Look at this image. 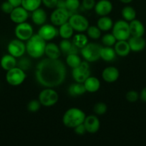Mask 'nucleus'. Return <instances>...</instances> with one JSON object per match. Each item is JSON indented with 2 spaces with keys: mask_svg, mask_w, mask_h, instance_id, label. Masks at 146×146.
Masks as SVG:
<instances>
[{
  "mask_svg": "<svg viewBox=\"0 0 146 146\" xmlns=\"http://www.w3.org/2000/svg\"><path fill=\"white\" fill-rule=\"evenodd\" d=\"M80 5H81V3L80 0H65L66 9L70 12L78 9Z\"/></svg>",
  "mask_w": 146,
  "mask_h": 146,
  "instance_id": "obj_36",
  "label": "nucleus"
},
{
  "mask_svg": "<svg viewBox=\"0 0 146 146\" xmlns=\"http://www.w3.org/2000/svg\"><path fill=\"white\" fill-rule=\"evenodd\" d=\"M86 115L83 111L77 108H71L67 110L62 117V123L64 126L74 128L83 123Z\"/></svg>",
  "mask_w": 146,
  "mask_h": 146,
  "instance_id": "obj_3",
  "label": "nucleus"
},
{
  "mask_svg": "<svg viewBox=\"0 0 146 146\" xmlns=\"http://www.w3.org/2000/svg\"><path fill=\"white\" fill-rule=\"evenodd\" d=\"M9 17L12 22L17 24H21L25 22L27 20L29 17V11L21 6L14 7L12 11L9 14Z\"/></svg>",
  "mask_w": 146,
  "mask_h": 146,
  "instance_id": "obj_14",
  "label": "nucleus"
},
{
  "mask_svg": "<svg viewBox=\"0 0 146 146\" xmlns=\"http://www.w3.org/2000/svg\"><path fill=\"white\" fill-rule=\"evenodd\" d=\"M14 34L18 39L21 41H27L34 34V29L30 24L25 22L18 24L14 29Z\"/></svg>",
  "mask_w": 146,
  "mask_h": 146,
  "instance_id": "obj_11",
  "label": "nucleus"
},
{
  "mask_svg": "<svg viewBox=\"0 0 146 146\" xmlns=\"http://www.w3.org/2000/svg\"><path fill=\"white\" fill-rule=\"evenodd\" d=\"M73 129H74V133L78 135H84V134L87 133L85 127H84V123H82L80 124V125H77V126H76L75 128H74Z\"/></svg>",
  "mask_w": 146,
  "mask_h": 146,
  "instance_id": "obj_44",
  "label": "nucleus"
},
{
  "mask_svg": "<svg viewBox=\"0 0 146 146\" xmlns=\"http://www.w3.org/2000/svg\"><path fill=\"white\" fill-rule=\"evenodd\" d=\"M120 2L123 3V4H130L131 3L133 0H119Z\"/></svg>",
  "mask_w": 146,
  "mask_h": 146,
  "instance_id": "obj_48",
  "label": "nucleus"
},
{
  "mask_svg": "<svg viewBox=\"0 0 146 146\" xmlns=\"http://www.w3.org/2000/svg\"><path fill=\"white\" fill-rule=\"evenodd\" d=\"M125 98L128 102L135 103L140 98V94H138V92L135 91H129L126 94Z\"/></svg>",
  "mask_w": 146,
  "mask_h": 146,
  "instance_id": "obj_39",
  "label": "nucleus"
},
{
  "mask_svg": "<svg viewBox=\"0 0 146 146\" xmlns=\"http://www.w3.org/2000/svg\"><path fill=\"white\" fill-rule=\"evenodd\" d=\"M0 66L5 71H9L17 66V58L9 54H5L0 60Z\"/></svg>",
  "mask_w": 146,
  "mask_h": 146,
  "instance_id": "obj_23",
  "label": "nucleus"
},
{
  "mask_svg": "<svg viewBox=\"0 0 146 146\" xmlns=\"http://www.w3.org/2000/svg\"><path fill=\"white\" fill-rule=\"evenodd\" d=\"M122 17H123V19L127 21V22L133 21L135 19H136V15L137 13L135 9L133 7L130 6H125L123 8L121 11Z\"/></svg>",
  "mask_w": 146,
  "mask_h": 146,
  "instance_id": "obj_29",
  "label": "nucleus"
},
{
  "mask_svg": "<svg viewBox=\"0 0 146 146\" xmlns=\"http://www.w3.org/2000/svg\"><path fill=\"white\" fill-rule=\"evenodd\" d=\"M120 77V71L116 67L109 66L102 72V78L107 83H114Z\"/></svg>",
  "mask_w": 146,
  "mask_h": 146,
  "instance_id": "obj_18",
  "label": "nucleus"
},
{
  "mask_svg": "<svg viewBox=\"0 0 146 146\" xmlns=\"http://www.w3.org/2000/svg\"><path fill=\"white\" fill-rule=\"evenodd\" d=\"M8 54H11L15 58H20L26 52V44L21 40L13 39L7 45Z\"/></svg>",
  "mask_w": 146,
  "mask_h": 146,
  "instance_id": "obj_12",
  "label": "nucleus"
},
{
  "mask_svg": "<svg viewBox=\"0 0 146 146\" xmlns=\"http://www.w3.org/2000/svg\"><path fill=\"white\" fill-rule=\"evenodd\" d=\"M41 104L39 100H31L27 106V108L29 112L36 113L41 108Z\"/></svg>",
  "mask_w": 146,
  "mask_h": 146,
  "instance_id": "obj_37",
  "label": "nucleus"
},
{
  "mask_svg": "<svg viewBox=\"0 0 146 146\" xmlns=\"http://www.w3.org/2000/svg\"><path fill=\"white\" fill-rule=\"evenodd\" d=\"M14 7H19L21 5V0H7Z\"/></svg>",
  "mask_w": 146,
  "mask_h": 146,
  "instance_id": "obj_46",
  "label": "nucleus"
},
{
  "mask_svg": "<svg viewBox=\"0 0 146 146\" xmlns=\"http://www.w3.org/2000/svg\"><path fill=\"white\" fill-rule=\"evenodd\" d=\"M38 100L43 106L51 107L58 102L59 95L52 88H46L40 93Z\"/></svg>",
  "mask_w": 146,
  "mask_h": 146,
  "instance_id": "obj_7",
  "label": "nucleus"
},
{
  "mask_svg": "<svg viewBox=\"0 0 146 146\" xmlns=\"http://www.w3.org/2000/svg\"><path fill=\"white\" fill-rule=\"evenodd\" d=\"M114 49L116 54L120 57H126L129 55L131 50L127 40L117 41L114 45Z\"/></svg>",
  "mask_w": 146,
  "mask_h": 146,
  "instance_id": "obj_20",
  "label": "nucleus"
},
{
  "mask_svg": "<svg viewBox=\"0 0 146 146\" xmlns=\"http://www.w3.org/2000/svg\"><path fill=\"white\" fill-rule=\"evenodd\" d=\"M27 74L24 70L18 66H16L7 71L6 81L12 86H18L22 84L25 81Z\"/></svg>",
  "mask_w": 146,
  "mask_h": 146,
  "instance_id": "obj_6",
  "label": "nucleus"
},
{
  "mask_svg": "<svg viewBox=\"0 0 146 146\" xmlns=\"http://www.w3.org/2000/svg\"><path fill=\"white\" fill-rule=\"evenodd\" d=\"M30 66H31V62H30L29 60L27 59V58H23L20 59L19 62H17V66L19 67V68H21V69L25 71L26 70L29 68Z\"/></svg>",
  "mask_w": 146,
  "mask_h": 146,
  "instance_id": "obj_40",
  "label": "nucleus"
},
{
  "mask_svg": "<svg viewBox=\"0 0 146 146\" xmlns=\"http://www.w3.org/2000/svg\"><path fill=\"white\" fill-rule=\"evenodd\" d=\"M113 6L110 0H99L94 7V11L100 17L107 16L113 11Z\"/></svg>",
  "mask_w": 146,
  "mask_h": 146,
  "instance_id": "obj_15",
  "label": "nucleus"
},
{
  "mask_svg": "<svg viewBox=\"0 0 146 146\" xmlns=\"http://www.w3.org/2000/svg\"><path fill=\"white\" fill-rule=\"evenodd\" d=\"M57 8H66L65 0H58L57 4Z\"/></svg>",
  "mask_w": 146,
  "mask_h": 146,
  "instance_id": "obj_47",
  "label": "nucleus"
},
{
  "mask_svg": "<svg viewBox=\"0 0 146 146\" xmlns=\"http://www.w3.org/2000/svg\"><path fill=\"white\" fill-rule=\"evenodd\" d=\"M107 111V106L104 103H97L93 107V111L96 115H102L106 113Z\"/></svg>",
  "mask_w": 146,
  "mask_h": 146,
  "instance_id": "obj_35",
  "label": "nucleus"
},
{
  "mask_svg": "<svg viewBox=\"0 0 146 146\" xmlns=\"http://www.w3.org/2000/svg\"><path fill=\"white\" fill-rule=\"evenodd\" d=\"M68 22L72 27L74 31L79 33H82L87 31V28L90 26L87 19L79 14H74L70 16Z\"/></svg>",
  "mask_w": 146,
  "mask_h": 146,
  "instance_id": "obj_9",
  "label": "nucleus"
},
{
  "mask_svg": "<svg viewBox=\"0 0 146 146\" xmlns=\"http://www.w3.org/2000/svg\"><path fill=\"white\" fill-rule=\"evenodd\" d=\"M37 34L46 41L54 39L59 34L58 29L53 24H43L39 29Z\"/></svg>",
  "mask_w": 146,
  "mask_h": 146,
  "instance_id": "obj_13",
  "label": "nucleus"
},
{
  "mask_svg": "<svg viewBox=\"0 0 146 146\" xmlns=\"http://www.w3.org/2000/svg\"><path fill=\"white\" fill-rule=\"evenodd\" d=\"M84 88L86 91L89 93H95L99 91L100 88V81L97 78L94 76H91L86 79L84 83Z\"/></svg>",
  "mask_w": 146,
  "mask_h": 146,
  "instance_id": "obj_24",
  "label": "nucleus"
},
{
  "mask_svg": "<svg viewBox=\"0 0 146 146\" xmlns=\"http://www.w3.org/2000/svg\"><path fill=\"white\" fill-rule=\"evenodd\" d=\"M67 69L64 63L60 60L45 58L37 64L35 78L37 83L45 88H55L64 83Z\"/></svg>",
  "mask_w": 146,
  "mask_h": 146,
  "instance_id": "obj_1",
  "label": "nucleus"
},
{
  "mask_svg": "<svg viewBox=\"0 0 146 146\" xmlns=\"http://www.w3.org/2000/svg\"><path fill=\"white\" fill-rule=\"evenodd\" d=\"M70 11L66 8H57L52 12L50 21L55 27H60L67 22L70 19Z\"/></svg>",
  "mask_w": 146,
  "mask_h": 146,
  "instance_id": "obj_10",
  "label": "nucleus"
},
{
  "mask_svg": "<svg viewBox=\"0 0 146 146\" xmlns=\"http://www.w3.org/2000/svg\"><path fill=\"white\" fill-rule=\"evenodd\" d=\"M42 4V0H21V6L29 12H32L35 9L40 8Z\"/></svg>",
  "mask_w": 146,
  "mask_h": 146,
  "instance_id": "obj_31",
  "label": "nucleus"
},
{
  "mask_svg": "<svg viewBox=\"0 0 146 146\" xmlns=\"http://www.w3.org/2000/svg\"><path fill=\"white\" fill-rule=\"evenodd\" d=\"M84 125L87 133L91 134L96 133L100 130V122L96 115H90L86 116L84 121Z\"/></svg>",
  "mask_w": 146,
  "mask_h": 146,
  "instance_id": "obj_16",
  "label": "nucleus"
},
{
  "mask_svg": "<svg viewBox=\"0 0 146 146\" xmlns=\"http://www.w3.org/2000/svg\"><path fill=\"white\" fill-rule=\"evenodd\" d=\"M87 34L89 38L93 40H97L101 37L102 31L97 26H89L87 29Z\"/></svg>",
  "mask_w": 146,
  "mask_h": 146,
  "instance_id": "obj_33",
  "label": "nucleus"
},
{
  "mask_svg": "<svg viewBox=\"0 0 146 146\" xmlns=\"http://www.w3.org/2000/svg\"><path fill=\"white\" fill-rule=\"evenodd\" d=\"M130 27V31L131 36H143L145 32V26L140 20L135 19L133 21H130L129 23Z\"/></svg>",
  "mask_w": 146,
  "mask_h": 146,
  "instance_id": "obj_19",
  "label": "nucleus"
},
{
  "mask_svg": "<svg viewBox=\"0 0 146 146\" xmlns=\"http://www.w3.org/2000/svg\"><path fill=\"white\" fill-rule=\"evenodd\" d=\"M101 46L96 43H88L85 46L80 49V53L85 61L89 63H93L100 58Z\"/></svg>",
  "mask_w": 146,
  "mask_h": 146,
  "instance_id": "obj_4",
  "label": "nucleus"
},
{
  "mask_svg": "<svg viewBox=\"0 0 146 146\" xmlns=\"http://www.w3.org/2000/svg\"><path fill=\"white\" fill-rule=\"evenodd\" d=\"M61 52L62 51L59 46H57L54 43L50 42L46 44L44 54L47 58H52V59L60 58V56H61Z\"/></svg>",
  "mask_w": 146,
  "mask_h": 146,
  "instance_id": "obj_21",
  "label": "nucleus"
},
{
  "mask_svg": "<svg viewBox=\"0 0 146 146\" xmlns=\"http://www.w3.org/2000/svg\"><path fill=\"white\" fill-rule=\"evenodd\" d=\"M14 7H13V6L11 5V4H10L7 0V1H4L1 5V11H2L4 13H5V14H9L12 11V10L14 9Z\"/></svg>",
  "mask_w": 146,
  "mask_h": 146,
  "instance_id": "obj_42",
  "label": "nucleus"
},
{
  "mask_svg": "<svg viewBox=\"0 0 146 146\" xmlns=\"http://www.w3.org/2000/svg\"><path fill=\"white\" fill-rule=\"evenodd\" d=\"M72 44L77 48L81 49L88 44V38L85 34L82 33H79L73 36Z\"/></svg>",
  "mask_w": 146,
  "mask_h": 146,
  "instance_id": "obj_30",
  "label": "nucleus"
},
{
  "mask_svg": "<svg viewBox=\"0 0 146 146\" xmlns=\"http://www.w3.org/2000/svg\"><path fill=\"white\" fill-rule=\"evenodd\" d=\"M72 46V43L69 39H64V38H62V40L60 42V45H59L61 51L64 54H68Z\"/></svg>",
  "mask_w": 146,
  "mask_h": 146,
  "instance_id": "obj_38",
  "label": "nucleus"
},
{
  "mask_svg": "<svg viewBox=\"0 0 146 146\" xmlns=\"http://www.w3.org/2000/svg\"><path fill=\"white\" fill-rule=\"evenodd\" d=\"M112 34L114 35L117 41L127 40L130 35L129 23L125 20H118L116 21L112 28Z\"/></svg>",
  "mask_w": 146,
  "mask_h": 146,
  "instance_id": "obj_5",
  "label": "nucleus"
},
{
  "mask_svg": "<svg viewBox=\"0 0 146 146\" xmlns=\"http://www.w3.org/2000/svg\"><path fill=\"white\" fill-rule=\"evenodd\" d=\"M117 39L113 34H106L102 37V43L104 46H114Z\"/></svg>",
  "mask_w": 146,
  "mask_h": 146,
  "instance_id": "obj_34",
  "label": "nucleus"
},
{
  "mask_svg": "<svg viewBox=\"0 0 146 146\" xmlns=\"http://www.w3.org/2000/svg\"><path fill=\"white\" fill-rule=\"evenodd\" d=\"M95 4V0H82L81 5L82 6L84 9L89 11V10H92V9H94Z\"/></svg>",
  "mask_w": 146,
  "mask_h": 146,
  "instance_id": "obj_41",
  "label": "nucleus"
},
{
  "mask_svg": "<svg viewBox=\"0 0 146 146\" xmlns=\"http://www.w3.org/2000/svg\"><path fill=\"white\" fill-rule=\"evenodd\" d=\"M26 44V51L28 55L33 58H40L44 54L46 41H44L38 34H33L27 40Z\"/></svg>",
  "mask_w": 146,
  "mask_h": 146,
  "instance_id": "obj_2",
  "label": "nucleus"
},
{
  "mask_svg": "<svg viewBox=\"0 0 146 146\" xmlns=\"http://www.w3.org/2000/svg\"><path fill=\"white\" fill-rule=\"evenodd\" d=\"M113 21L108 16H103L97 20V26L102 31H107L113 27Z\"/></svg>",
  "mask_w": 146,
  "mask_h": 146,
  "instance_id": "obj_27",
  "label": "nucleus"
},
{
  "mask_svg": "<svg viewBox=\"0 0 146 146\" xmlns=\"http://www.w3.org/2000/svg\"><path fill=\"white\" fill-rule=\"evenodd\" d=\"M74 29L69 24L68 21L60 26V28L58 29L59 35L64 39H70V38H72L74 35Z\"/></svg>",
  "mask_w": 146,
  "mask_h": 146,
  "instance_id": "obj_28",
  "label": "nucleus"
},
{
  "mask_svg": "<svg viewBox=\"0 0 146 146\" xmlns=\"http://www.w3.org/2000/svg\"><path fill=\"white\" fill-rule=\"evenodd\" d=\"M140 99L143 102L146 103V87L143 88L140 93Z\"/></svg>",
  "mask_w": 146,
  "mask_h": 146,
  "instance_id": "obj_45",
  "label": "nucleus"
},
{
  "mask_svg": "<svg viewBox=\"0 0 146 146\" xmlns=\"http://www.w3.org/2000/svg\"><path fill=\"white\" fill-rule=\"evenodd\" d=\"M66 63L70 68H74L80 65L82 60L77 54H70L66 57Z\"/></svg>",
  "mask_w": 146,
  "mask_h": 146,
  "instance_id": "obj_32",
  "label": "nucleus"
},
{
  "mask_svg": "<svg viewBox=\"0 0 146 146\" xmlns=\"http://www.w3.org/2000/svg\"><path fill=\"white\" fill-rule=\"evenodd\" d=\"M31 20L33 23L37 26H42L47 21V15L43 9L38 8L31 12Z\"/></svg>",
  "mask_w": 146,
  "mask_h": 146,
  "instance_id": "obj_22",
  "label": "nucleus"
},
{
  "mask_svg": "<svg viewBox=\"0 0 146 146\" xmlns=\"http://www.w3.org/2000/svg\"><path fill=\"white\" fill-rule=\"evenodd\" d=\"M116 53L114 48L111 46H102L100 49V58L104 61L110 62L113 61L116 57Z\"/></svg>",
  "mask_w": 146,
  "mask_h": 146,
  "instance_id": "obj_25",
  "label": "nucleus"
},
{
  "mask_svg": "<svg viewBox=\"0 0 146 146\" xmlns=\"http://www.w3.org/2000/svg\"><path fill=\"white\" fill-rule=\"evenodd\" d=\"M88 63L89 62H87V61H82L79 66L72 68V76L75 82L83 84L86 81V79L90 76L91 72H90V65Z\"/></svg>",
  "mask_w": 146,
  "mask_h": 146,
  "instance_id": "obj_8",
  "label": "nucleus"
},
{
  "mask_svg": "<svg viewBox=\"0 0 146 146\" xmlns=\"http://www.w3.org/2000/svg\"><path fill=\"white\" fill-rule=\"evenodd\" d=\"M57 1L58 0H42V4L49 9H54L57 7Z\"/></svg>",
  "mask_w": 146,
  "mask_h": 146,
  "instance_id": "obj_43",
  "label": "nucleus"
},
{
  "mask_svg": "<svg viewBox=\"0 0 146 146\" xmlns=\"http://www.w3.org/2000/svg\"><path fill=\"white\" fill-rule=\"evenodd\" d=\"M87 91L84 88V84H82V83H74V84H71L68 88V94L72 97L82 96Z\"/></svg>",
  "mask_w": 146,
  "mask_h": 146,
  "instance_id": "obj_26",
  "label": "nucleus"
},
{
  "mask_svg": "<svg viewBox=\"0 0 146 146\" xmlns=\"http://www.w3.org/2000/svg\"><path fill=\"white\" fill-rule=\"evenodd\" d=\"M129 46L131 51L133 52H140L143 51L146 46V41L143 36H130L127 39Z\"/></svg>",
  "mask_w": 146,
  "mask_h": 146,
  "instance_id": "obj_17",
  "label": "nucleus"
}]
</instances>
